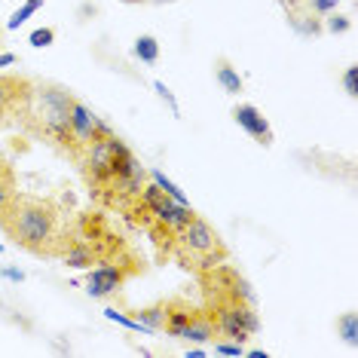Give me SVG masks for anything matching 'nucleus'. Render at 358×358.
<instances>
[{
    "mask_svg": "<svg viewBox=\"0 0 358 358\" xmlns=\"http://www.w3.org/2000/svg\"><path fill=\"white\" fill-rule=\"evenodd\" d=\"M15 187H19V184H15V169L3 157H0V208H3V202L13 196Z\"/></svg>",
    "mask_w": 358,
    "mask_h": 358,
    "instance_id": "16",
    "label": "nucleus"
},
{
    "mask_svg": "<svg viewBox=\"0 0 358 358\" xmlns=\"http://www.w3.org/2000/svg\"><path fill=\"white\" fill-rule=\"evenodd\" d=\"M132 273H135L132 266L120 264V260H99V266H92L89 275H86L89 297H110V294H117Z\"/></svg>",
    "mask_w": 358,
    "mask_h": 358,
    "instance_id": "8",
    "label": "nucleus"
},
{
    "mask_svg": "<svg viewBox=\"0 0 358 358\" xmlns=\"http://www.w3.org/2000/svg\"><path fill=\"white\" fill-rule=\"evenodd\" d=\"M132 52H135V59H141V62H148V64H157L159 62V43H157V37L141 34V37L135 40Z\"/></svg>",
    "mask_w": 358,
    "mask_h": 358,
    "instance_id": "14",
    "label": "nucleus"
},
{
    "mask_svg": "<svg viewBox=\"0 0 358 358\" xmlns=\"http://www.w3.org/2000/svg\"><path fill=\"white\" fill-rule=\"evenodd\" d=\"M43 3H46V0H25V3H22L19 10H15V13L10 15V19H6V31H19V28L31 19V15H34V13L40 10V6H43Z\"/></svg>",
    "mask_w": 358,
    "mask_h": 358,
    "instance_id": "15",
    "label": "nucleus"
},
{
    "mask_svg": "<svg viewBox=\"0 0 358 358\" xmlns=\"http://www.w3.org/2000/svg\"><path fill=\"white\" fill-rule=\"evenodd\" d=\"M77 95L68 86L52 83V80H34L31 86V101L22 120V129L28 135L50 141L59 150H71V113H74Z\"/></svg>",
    "mask_w": 358,
    "mask_h": 358,
    "instance_id": "3",
    "label": "nucleus"
},
{
    "mask_svg": "<svg viewBox=\"0 0 358 358\" xmlns=\"http://www.w3.org/2000/svg\"><path fill=\"white\" fill-rule=\"evenodd\" d=\"M233 120L245 129V132L255 138L257 144H264V148H270V144H273V129H270L266 117L255 108V104H236V108H233Z\"/></svg>",
    "mask_w": 358,
    "mask_h": 358,
    "instance_id": "10",
    "label": "nucleus"
},
{
    "mask_svg": "<svg viewBox=\"0 0 358 358\" xmlns=\"http://www.w3.org/2000/svg\"><path fill=\"white\" fill-rule=\"evenodd\" d=\"M181 340H193V343H206V340H215V324H211L206 309H199L196 319H193V322L184 328Z\"/></svg>",
    "mask_w": 358,
    "mask_h": 358,
    "instance_id": "13",
    "label": "nucleus"
},
{
    "mask_svg": "<svg viewBox=\"0 0 358 358\" xmlns=\"http://www.w3.org/2000/svg\"><path fill=\"white\" fill-rule=\"evenodd\" d=\"M3 275H6V279H13V282H22V279H25V273H22V270H3Z\"/></svg>",
    "mask_w": 358,
    "mask_h": 358,
    "instance_id": "26",
    "label": "nucleus"
},
{
    "mask_svg": "<svg viewBox=\"0 0 358 358\" xmlns=\"http://www.w3.org/2000/svg\"><path fill=\"white\" fill-rule=\"evenodd\" d=\"M0 251H3V245H0Z\"/></svg>",
    "mask_w": 358,
    "mask_h": 358,
    "instance_id": "30",
    "label": "nucleus"
},
{
    "mask_svg": "<svg viewBox=\"0 0 358 358\" xmlns=\"http://www.w3.org/2000/svg\"><path fill=\"white\" fill-rule=\"evenodd\" d=\"M300 3H303L306 10L319 13V15H328V13H334L340 6V0H300Z\"/></svg>",
    "mask_w": 358,
    "mask_h": 358,
    "instance_id": "20",
    "label": "nucleus"
},
{
    "mask_svg": "<svg viewBox=\"0 0 358 358\" xmlns=\"http://www.w3.org/2000/svg\"><path fill=\"white\" fill-rule=\"evenodd\" d=\"M0 230L34 257H62L74 227L68 224L64 208L52 199L31 196L15 187L13 196L0 208Z\"/></svg>",
    "mask_w": 358,
    "mask_h": 358,
    "instance_id": "1",
    "label": "nucleus"
},
{
    "mask_svg": "<svg viewBox=\"0 0 358 358\" xmlns=\"http://www.w3.org/2000/svg\"><path fill=\"white\" fill-rule=\"evenodd\" d=\"M162 303H166V322H162V331H166L169 337L181 340L184 328L196 319L202 306H193L190 300H184V297H169V300H162Z\"/></svg>",
    "mask_w": 358,
    "mask_h": 358,
    "instance_id": "9",
    "label": "nucleus"
},
{
    "mask_svg": "<svg viewBox=\"0 0 358 358\" xmlns=\"http://www.w3.org/2000/svg\"><path fill=\"white\" fill-rule=\"evenodd\" d=\"M104 315H108L110 322H117V324H123V328H129V331H148L138 319H129L126 313H117V309H104ZM148 334H150V331H148Z\"/></svg>",
    "mask_w": 358,
    "mask_h": 358,
    "instance_id": "19",
    "label": "nucleus"
},
{
    "mask_svg": "<svg viewBox=\"0 0 358 358\" xmlns=\"http://www.w3.org/2000/svg\"><path fill=\"white\" fill-rule=\"evenodd\" d=\"M337 334L346 340L349 346H355L358 343V315L355 313H343V315H340V319H337Z\"/></svg>",
    "mask_w": 358,
    "mask_h": 358,
    "instance_id": "17",
    "label": "nucleus"
},
{
    "mask_svg": "<svg viewBox=\"0 0 358 358\" xmlns=\"http://www.w3.org/2000/svg\"><path fill=\"white\" fill-rule=\"evenodd\" d=\"M285 19H288V25L294 28L300 37H319V34H324V25H322L324 15L306 10L300 0H285Z\"/></svg>",
    "mask_w": 358,
    "mask_h": 358,
    "instance_id": "11",
    "label": "nucleus"
},
{
    "mask_svg": "<svg viewBox=\"0 0 358 358\" xmlns=\"http://www.w3.org/2000/svg\"><path fill=\"white\" fill-rule=\"evenodd\" d=\"M104 132H110V126L101 123V120L77 99L74 101V113H71V150H68V157L77 162L80 153H83L89 144H92L99 135H104Z\"/></svg>",
    "mask_w": 358,
    "mask_h": 358,
    "instance_id": "7",
    "label": "nucleus"
},
{
    "mask_svg": "<svg viewBox=\"0 0 358 358\" xmlns=\"http://www.w3.org/2000/svg\"><path fill=\"white\" fill-rule=\"evenodd\" d=\"M31 46H37V50H43V46H52V40H55V31L52 28H37V31H31Z\"/></svg>",
    "mask_w": 358,
    "mask_h": 358,
    "instance_id": "21",
    "label": "nucleus"
},
{
    "mask_svg": "<svg viewBox=\"0 0 358 358\" xmlns=\"http://www.w3.org/2000/svg\"><path fill=\"white\" fill-rule=\"evenodd\" d=\"M206 352H202V349H190V352H187V358H202Z\"/></svg>",
    "mask_w": 358,
    "mask_h": 358,
    "instance_id": "27",
    "label": "nucleus"
},
{
    "mask_svg": "<svg viewBox=\"0 0 358 358\" xmlns=\"http://www.w3.org/2000/svg\"><path fill=\"white\" fill-rule=\"evenodd\" d=\"M322 25H324V31H331V34H346V31L352 28V22H349L346 15H337V10H334L322 19Z\"/></svg>",
    "mask_w": 358,
    "mask_h": 358,
    "instance_id": "18",
    "label": "nucleus"
},
{
    "mask_svg": "<svg viewBox=\"0 0 358 358\" xmlns=\"http://www.w3.org/2000/svg\"><path fill=\"white\" fill-rule=\"evenodd\" d=\"M153 86H157V92L162 95V99H166L169 104H172V110L178 113V104H175V99H172V92H169V89H166V83H153Z\"/></svg>",
    "mask_w": 358,
    "mask_h": 358,
    "instance_id": "24",
    "label": "nucleus"
},
{
    "mask_svg": "<svg viewBox=\"0 0 358 358\" xmlns=\"http://www.w3.org/2000/svg\"><path fill=\"white\" fill-rule=\"evenodd\" d=\"M123 3H148V0H123Z\"/></svg>",
    "mask_w": 358,
    "mask_h": 358,
    "instance_id": "28",
    "label": "nucleus"
},
{
    "mask_svg": "<svg viewBox=\"0 0 358 358\" xmlns=\"http://www.w3.org/2000/svg\"><path fill=\"white\" fill-rule=\"evenodd\" d=\"M77 166L86 178L89 190H92L99 199L108 202V206H117L120 193H123V184L132 178V172L141 166V162L132 157V150H129L117 135L104 132L80 153Z\"/></svg>",
    "mask_w": 358,
    "mask_h": 358,
    "instance_id": "2",
    "label": "nucleus"
},
{
    "mask_svg": "<svg viewBox=\"0 0 358 358\" xmlns=\"http://www.w3.org/2000/svg\"><path fill=\"white\" fill-rule=\"evenodd\" d=\"M355 64H349V68L343 71V86H346V92L349 95H352V99H355V95H358V89H355Z\"/></svg>",
    "mask_w": 358,
    "mask_h": 358,
    "instance_id": "22",
    "label": "nucleus"
},
{
    "mask_svg": "<svg viewBox=\"0 0 358 358\" xmlns=\"http://www.w3.org/2000/svg\"><path fill=\"white\" fill-rule=\"evenodd\" d=\"M10 64H15V55L13 52H0V71L10 68Z\"/></svg>",
    "mask_w": 358,
    "mask_h": 358,
    "instance_id": "25",
    "label": "nucleus"
},
{
    "mask_svg": "<svg viewBox=\"0 0 358 358\" xmlns=\"http://www.w3.org/2000/svg\"><path fill=\"white\" fill-rule=\"evenodd\" d=\"M215 77H217V83L224 86V92H230V95H239L242 89H245V83H242V77H239V71H236L233 64L224 59V55L215 62Z\"/></svg>",
    "mask_w": 358,
    "mask_h": 358,
    "instance_id": "12",
    "label": "nucleus"
},
{
    "mask_svg": "<svg viewBox=\"0 0 358 358\" xmlns=\"http://www.w3.org/2000/svg\"><path fill=\"white\" fill-rule=\"evenodd\" d=\"M172 257L184 266V270L199 275V273L211 270V266L224 264V260L230 257V248H227V242L221 239V233H217L206 217L196 215L184 230H178Z\"/></svg>",
    "mask_w": 358,
    "mask_h": 358,
    "instance_id": "4",
    "label": "nucleus"
},
{
    "mask_svg": "<svg viewBox=\"0 0 358 358\" xmlns=\"http://www.w3.org/2000/svg\"><path fill=\"white\" fill-rule=\"evenodd\" d=\"M215 352H217V355H233V358H239V355H242V343H217Z\"/></svg>",
    "mask_w": 358,
    "mask_h": 358,
    "instance_id": "23",
    "label": "nucleus"
},
{
    "mask_svg": "<svg viewBox=\"0 0 358 358\" xmlns=\"http://www.w3.org/2000/svg\"><path fill=\"white\" fill-rule=\"evenodd\" d=\"M153 3H175V0H153Z\"/></svg>",
    "mask_w": 358,
    "mask_h": 358,
    "instance_id": "29",
    "label": "nucleus"
},
{
    "mask_svg": "<svg viewBox=\"0 0 358 358\" xmlns=\"http://www.w3.org/2000/svg\"><path fill=\"white\" fill-rule=\"evenodd\" d=\"M31 86L34 80L25 74H3L0 71V129L19 126L25 120L28 101H31Z\"/></svg>",
    "mask_w": 358,
    "mask_h": 358,
    "instance_id": "6",
    "label": "nucleus"
},
{
    "mask_svg": "<svg viewBox=\"0 0 358 358\" xmlns=\"http://www.w3.org/2000/svg\"><path fill=\"white\" fill-rule=\"evenodd\" d=\"M211 324H215V337H227L236 343H245L260 331V319L255 309V297L248 294H221L208 297L206 306Z\"/></svg>",
    "mask_w": 358,
    "mask_h": 358,
    "instance_id": "5",
    "label": "nucleus"
}]
</instances>
